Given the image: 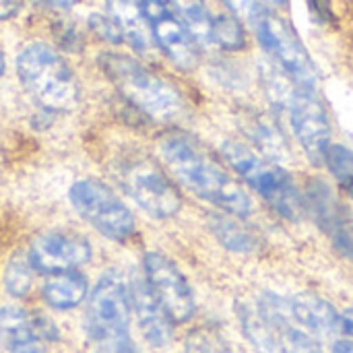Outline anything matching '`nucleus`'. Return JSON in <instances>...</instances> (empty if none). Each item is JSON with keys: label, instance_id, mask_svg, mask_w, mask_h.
I'll list each match as a JSON object with an SVG mask.
<instances>
[{"label": "nucleus", "instance_id": "6ab92c4d", "mask_svg": "<svg viewBox=\"0 0 353 353\" xmlns=\"http://www.w3.org/2000/svg\"><path fill=\"white\" fill-rule=\"evenodd\" d=\"M172 6L196 46L213 43V17L205 0H172Z\"/></svg>", "mask_w": 353, "mask_h": 353}, {"label": "nucleus", "instance_id": "dca6fc26", "mask_svg": "<svg viewBox=\"0 0 353 353\" xmlns=\"http://www.w3.org/2000/svg\"><path fill=\"white\" fill-rule=\"evenodd\" d=\"M0 337L8 353H46L33 327V316L19 306L0 308Z\"/></svg>", "mask_w": 353, "mask_h": 353}, {"label": "nucleus", "instance_id": "4be33fe9", "mask_svg": "<svg viewBox=\"0 0 353 353\" xmlns=\"http://www.w3.org/2000/svg\"><path fill=\"white\" fill-rule=\"evenodd\" d=\"M323 161L329 165L331 174L337 178L341 188L353 199V153L343 145H329Z\"/></svg>", "mask_w": 353, "mask_h": 353}, {"label": "nucleus", "instance_id": "0eeeda50", "mask_svg": "<svg viewBox=\"0 0 353 353\" xmlns=\"http://www.w3.org/2000/svg\"><path fill=\"white\" fill-rule=\"evenodd\" d=\"M74 211L110 240L122 242L134 234V215L116 196V192L99 180H77L70 188Z\"/></svg>", "mask_w": 353, "mask_h": 353}, {"label": "nucleus", "instance_id": "423d86ee", "mask_svg": "<svg viewBox=\"0 0 353 353\" xmlns=\"http://www.w3.org/2000/svg\"><path fill=\"white\" fill-rule=\"evenodd\" d=\"M114 174L126 196L151 217L168 219L180 211L182 196L178 188L149 155H122L114 165Z\"/></svg>", "mask_w": 353, "mask_h": 353}, {"label": "nucleus", "instance_id": "f704fd0d", "mask_svg": "<svg viewBox=\"0 0 353 353\" xmlns=\"http://www.w3.org/2000/svg\"><path fill=\"white\" fill-rule=\"evenodd\" d=\"M269 4H273V6H281V4H285L288 0H267Z\"/></svg>", "mask_w": 353, "mask_h": 353}, {"label": "nucleus", "instance_id": "6e6552de", "mask_svg": "<svg viewBox=\"0 0 353 353\" xmlns=\"http://www.w3.org/2000/svg\"><path fill=\"white\" fill-rule=\"evenodd\" d=\"M252 29L259 41L263 43V48L298 85L306 89H314L316 83L314 62L308 56L304 43L298 39V35L281 17H277L269 8H263L259 17L252 21Z\"/></svg>", "mask_w": 353, "mask_h": 353}, {"label": "nucleus", "instance_id": "cd10ccee", "mask_svg": "<svg viewBox=\"0 0 353 353\" xmlns=\"http://www.w3.org/2000/svg\"><path fill=\"white\" fill-rule=\"evenodd\" d=\"M223 4L240 19L248 21L252 25V21L259 17V12L265 8L263 4H259L256 0H223Z\"/></svg>", "mask_w": 353, "mask_h": 353}, {"label": "nucleus", "instance_id": "f257e3e1", "mask_svg": "<svg viewBox=\"0 0 353 353\" xmlns=\"http://www.w3.org/2000/svg\"><path fill=\"white\" fill-rule=\"evenodd\" d=\"M159 151L172 174L199 199L236 217L252 213L248 192L192 137L180 132L168 134L161 139Z\"/></svg>", "mask_w": 353, "mask_h": 353}, {"label": "nucleus", "instance_id": "b1692460", "mask_svg": "<svg viewBox=\"0 0 353 353\" xmlns=\"http://www.w3.org/2000/svg\"><path fill=\"white\" fill-rule=\"evenodd\" d=\"M213 43L223 50H242L246 46V35L242 23L232 14H217L213 19Z\"/></svg>", "mask_w": 353, "mask_h": 353}, {"label": "nucleus", "instance_id": "412c9836", "mask_svg": "<svg viewBox=\"0 0 353 353\" xmlns=\"http://www.w3.org/2000/svg\"><path fill=\"white\" fill-rule=\"evenodd\" d=\"M211 230L217 236V240L232 252H250L256 244L244 228H240L234 219L225 215H213Z\"/></svg>", "mask_w": 353, "mask_h": 353}, {"label": "nucleus", "instance_id": "7ed1b4c3", "mask_svg": "<svg viewBox=\"0 0 353 353\" xmlns=\"http://www.w3.org/2000/svg\"><path fill=\"white\" fill-rule=\"evenodd\" d=\"M17 72L27 93L50 112H66L79 103L74 72L48 43H29L17 58Z\"/></svg>", "mask_w": 353, "mask_h": 353}, {"label": "nucleus", "instance_id": "a211bd4d", "mask_svg": "<svg viewBox=\"0 0 353 353\" xmlns=\"http://www.w3.org/2000/svg\"><path fill=\"white\" fill-rule=\"evenodd\" d=\"M89 292V283L85 275L72 271L54 275L43 285V300L54 310H72L77 308Z\"/></svg>", "mask_w": 353, "mask_h": 353}, {"label": "nucleus", "instance_id": "39448f33", "mask_svg": "<svg viewBox=\"0 0 353 353\" xmlns=\"http://www.w3.org/2000/svg\"><path fill=\"white\" fill-rule=\"evenodd\" d=\"M221 153L232 170L238 172V176L248 182L281 217L298 219L302 215L304 201L285 170L236 141H225Z\"/></svg>", "mask_w": 353, "mask_h": 353}, {"label": "nucleus", "instance_id": "20e7f679", "mask_svg": "<svg viewBox=\"0 0 353 353\" xmlns=\"http://www.w3.org/2000/svg\"><path fill=\"white\" fill-rule=\"evenodd\" d=\"M130 288L118 271L99 277L89 298L87 331L110 353H141L130 335Z\"/></svg>", "mask_w": 353, "mask_h": 353}, {"label": "nucleus", "instance_id": "7c9ffc66", "mask_svg": "<svg viewBox=\"0 0 353 353\" xmlns=\"http://www.w3.org/2000/svg\"><path fill=\"white\" fill-rule=\"evenodd\" d=\"M341 331L353 335V310H347L345 314H341Z\"/></svg>", "mask_w": 353, "mask_h": 353}, {"label": "nucleus", "instance_id": "aec40b11", "mask_svg": "<svg viewBox=\"0 0 353 353\" xmlns=\"http://www.w3.org/2000/svg\"><path fill=\"white\" fill-rule=\"evenodd\" d=\"M240 314V323L244 329V335L248 337V341L259 350L261 353H277L281 352L279 339L275 335V329L271 327V323L261 314V310H252L248 306H242L238 310Z\"/></svg>", "mask_w": 353, "mask_h": 353}, {"label": "nucleus", "instance_id": "1a4fd4ad", "mask_svg": "<svg viewBox=\"0 0 353 353\" xmlns=\"http://www.w3.org/2000/svg\"><path fill=\"white\" fill-rule=\"evenodd\" d=\"M145 279L172 319V323H188L194 314V296L182 271L163 254L149 252L143 261Z\"/></svg>", "mask_w": 353, "mask_h": 353}, {"label": "nucleus", "instance_id": "2f4dec72", "mask_svg": "<svg viewBox=\"0 0 353 353\" xmlns=\"http://www.w3.org/2000/svg\"><path fill=\"white\" fill-rule=\"evenodd\" d=\"M333 353H353V341H337Z\"/></svg>", "mask_w": 353, "mask_h": 353}, {"label": "nucleus", "instance_id": "f8f14e48", "mask_svg": "<svg viewBox=\"0 0 353 353\" xmlns=\"http://www.w3.org/2000/svg\"><path fill=\"white\" fill-rule=\"evenodd\" d=\"M285 114H290L294 134L298 137L302 147L312 157L323 159L327 147L331 145V126L325 105L316 97L314 89L300 87Z\"/></svg>", "mask_w": 353, "mask_h": 353}, {"label": "nucleus", "instance_id": "473e14b6", "mask_svg": "<svg viewBox=\"0 0 353 353\" xmlns=\"http://www.w3.org/2000/svg\"><path fill=\"white\" fill-rule=\"evenodd\" d=\"M48 4H52V6H56V8H70V6H74V2L77 0H46Z\"/></svg>", "mask_w": 353, "mask_h": 353}, {"label": "nucleus", "instance_id": "72a5a7b5", "mask_svg": "<svg viewBox=\"0 0 353 353\" xmlns=\"http://www.w3.org/2000/svg\"><path fill=\"white\" fill-rule=\"evenodd\" d=\"M4 70H6V60H4V56H2V52H0V77L4 74Z\"/></svg>", "mask_w": 353, "mask_h": 353}, {"label": "nucleus", "instance_id": "4468645a", "mask_svg": "<svg viewBox=\"0 0 353 353\" xmlns=\"http://www.w3.org/2000/svg\"><path fill=\"white\" fill-rule=\"evenodd\" d=\"M308 203L319 219V225L333 238L335 248L353 261V225L345 217L339 201L333 196V190L329 186L316 184L308 192Z\"/></svg>", "mask_w": 353, "mask_h": 353}, {"label": "nucleus", "instance_id": "2eb2a0df", "mask_svg": "<svg viewBox=\"0 0 353 353\" xmlns=\"http://www.w3.org/2000/svg\"><path fill=\"white\" fill-rule=\"evenodd\" d=\"M292 321L302 325L314 335H333L341 329V314L323 298L312 294H300L290 300Z\"/></svg>", "mask_w": 353, "mask_h": 353}, {"label": "nucleus", "instance_id": "9d476101", "mask_svg": "<svg viewBox=\"0 0 353 353\" xmlns=\"http://www.w3.org/2000/svg\"><path fill=\"white\" fill-rule=\"evenodd\" d=\"M141 8L149 21L153 41L182 70L196 66V43L178 19L172 0H141Z\"/></svg>", "mask_w": 353, "mask_h": 353}, {"label": "nucleus", "instance_id": "9b49d317", "mask_svg": "<svg viewBox=\"0 0 353 353\" xmlns=\"http://www.w3.org/2000/svg\"><path fill=\"white\" fill-rule=\"evenodd\" d=\"M33 271L43 275L72 273L91 259V244L72 232H46L31 242L27 254Z\"/></svg>", "mask_w": 353, "mask_h": 353}, {"label": "nucleus", "instance_id": "c756f323", "mask_svg": "<svg viewBox=\"0 0 353 353\" xmlns=\"http://www.w3.org/2000/svg\"><path fill=\"white\" fill-rule=\"evenodd\" d=\"M19 10V0H0V19H10Z\"/></svg>", "mask_w": 353, "mask_h": 353}, {"label": "nucleus", "instance_id": "c9c22d12", "mask_svg": "<svg viewBox=\"0 0 353 353\" xmlns=\"http://www.w3.org/2000/svg\"><path fill=\"white\" fill-rule=\"evenodd\" d=\"M93 353H110V352H108V350H103V347H99L97 352H93Z\"/></svg>", "mask_w": 353, "mask_h": 353}, {"label": "nucleus", "instance_id": "393cba45", "mask_svg": "<svg viewBox=\"0 0 353 353\" xmlns=\"http://www.w3.org/2000/svg\"><path fill=\"white\" fill-rule=\"evenodd\" d=\"M33 285V267L29 259L14 256L4 271V288L10 296L23 298Z\"/></svg>", "mask_w": 353, "mask_h": 353}, {"label": "nucleus", "instance_id": "bb28decb", "mask_svg": "<svg viewBox=\"0 0 353 353\" xmlns=\"http://www.w3.org/2000/svg\"><path fill=\"white\" fill-rule=\"evenodd\" d=\"M89 25H91V29H93L101 39H105V41H110V43H122V41H124V37H122L118 25H116L108 14H91V17H89Z\"/></svg>", "mask_w": 353, "mask_h": 353}, {"label": "nucleus", "instance_id": "5701e85b", "mask_svg": "<svg viewBox=\"0 0 353 353\" xmlns=\"http://www.w3.org/2000/svg\"><path fill=\"white\" fill-rule=\"evenodd\" d=\"M248 134L252 137V141L261 147V151H265L267 155L279 157L288 153V147L283 143L281 132L265 118H254L250 120V124L246 126Z\"/></svg>", "mask_w": 353, "mask_h": 353}, {"label": "nucleus", "instance_id": "a878e982", "mask_svg": "<svg viewBox=\"0 0 353 353\" xmlns=\"http://www.w3.org/2000/svg\"><path fill=\"white\" fill-rule=\"evenodd\" d=\"M281 353H323L321 345L310 337V333L300 329H285L279 339Z\"/></svg>", "mask_w": 353, "mask_h": 353}, {"label": "nucleus", "instance_id": "ddd939ff", "mask_svg": "<svg viewBox=\"0 0 353 353\" xmlns=\"http://www.w3.org/2000/svg\"><path fill=\"white\" fill-rule=\"evenodd\" d=\"M130 304L143 337L153 347H165L172 339V319L151 292L145 277H134L130 283Z\"/></svg>", "mask_w": 353, "mask_h": 353}, {"label": "nucleus", "instance_id": "c85d7f7f", "mask_svg": "<svg viewBox=\"0 0 353 353\" xmlns=\"http://www.w3.org/2000/svg\"><path fill=\"white\" fill-rule=\"evenodd\" d=\"M186 353H217V350L205 333H194L186 341Z\"/></svg>", "mask_w": 353, "mask_h": 353}, {"label": "nucleus", "instance_id": "f3484780", "mask_svg": "<svg viewBox=\"0 0 353 353\" xmlns=\"http://www.w3.org/2000/svg\"><path fill=\"white\" fill-rule=\"evenodd\" d=\"M105 8L108 17L118 25L124 41H128L137 52H147L151 48L153 35L141 8V0H108Z\"/></svg>", "mask_w": 353, "mask_h": 353}, {"label": "nucleus", "instance_id": "f03ea898", "mask_svg": "<svg viewBox=\"0 0 353 353\" xmlns=\"http://www.w3.org/2000/svg\"><path fill=\"white\" fill-rule=\"evenodd\" d=\"M99 64L122 97L149 118L172 122L184 112V99L180 91L134 58L110 52L99 58Z\"/></svg>", "mask_w": 353, "mask_h": 353}]
</instances>
